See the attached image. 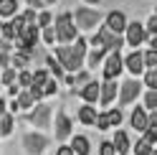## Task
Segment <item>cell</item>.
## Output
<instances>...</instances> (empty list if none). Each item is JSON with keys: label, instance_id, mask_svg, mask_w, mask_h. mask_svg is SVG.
<instances>
[{"label": "cell", "instance_id": "cell-37", "mask_svg": "<svg viewBox=\"0 0 157 155\" xmlns=\"http://www.w3.org/2000/svg\"><path fill=\"white\" fill-rule=\"evenodd\" d=\"M56 155H74V153H71L68 145H58V148H56Z\"/></svg>", "mask_w": 157, "mask_h": 155}, {"label": "cell", "instance_id": "cell-8", "mask_svg": "<svg viewBox=\"0 0 157 155\" xmlns=\"http://www.w3.org/2000/svg\"><path fill=\"white\" fill-rule=\"evenodd\" d=\"M53 130H56V140L61 142V145H63V140H68V137L74 135V122H71V117L66 114L63 107L56 109V127H53Z\"/></svg>", "mask_w": 157, "mask_h": 155}, {"label": "cell", "instance_id": "cell-4", "mask_svg": "<svg viewBox=\"0 0 157 155\" xmlns=\"http://www.w3.org/2000/svg\"><path fill=\"white\" fill-rule=\"evenodd\" d=\"M25 120L31 122L33 127H38V132L48 130L51 127V120H53V107L46 104V102H38V104H33V109L25 114Z\"/></svg>", "mask_w": 157, "mask_h": 155}, {"label": "cell", "instance_id": "cell-42", "mask_svg": "<svg viewBox=\"0 0 157 155\" xmlns=\"http://www.w3.org/2000/svg\"><path fill=\"white\" fill-rule=\"evenodd\" d=\"M41 3H43V5H53L56 0H41Z\"/></svg>", "mask_w": 157, "mask_h": 155}, {"label": "cell", "instance_id": "cell-33", "mask_svg": "<svg viewBox=\"0 0 157 155\" xmlns=\"http://www.w3.org/2000/svg\"><path fill=\"white\" fill-rule=\"evenodd\" d=\"M41 89H43V94H56V92H58V81H56V79H48Z\"/></svg>", "mask_w": 157, "mask_h": 155}, {"label": "cell", "instance_id": "cell-15", "mask_svg": "<svg viewBox=\"0 0 157 155\" xmlns=\"http://www.w3.org/2000/svg\"><path fill=\"white\" fill-rule=\"evenodd\" d=\"M109 142H112L117 155H127V150H129V137H127V132H122V130H117L114 140H109Z\"/></svg>", "mask_w": 157, "mask_h": 155}, {"label": "cell", "instance_id": "cell-44", "mask_svg": "<svg viewBox=\"0 0 157 155\" xmlns=\"http://www.w3.org/2000/svg\"><path fill=\"white\" fill-rule=\"evenodd\" d=\"M0 26H3V23H0Z\"/></svg>", "mask_w": 157, "mask_h": 155}, {"label": "cell", "instance_id": "cell-20", "mask_svg": "<svg viewBox=\"0 0 157 155\" xmlns=\"http://www.w3.org/2000/svg\"><path fill=\"white\" fill-rule=\"evenodd\" d=\"M13 127H15V120H13V114H3L0 117V137H8V135L13 132Z\"/></svg>", "mask_w": 157, "mask_h": 155}, {"label": "cell", "instance_id": "cell-1", "mask_svg": "<svg viewBox=\"0 0 157 155\" xmlns=\"http://www.w3.org/2000/svg\"><path fill=\"white\" fill-rule=\"evenodd\" d=\"M84 59H86V41L84 38H76L71 46H56V61L63 71L68 74H78L84 66Z\"/></svg>", "mask_w": 157, "mask_h": 155}, {"label": "cell", "instance_id": "cell-23", "mask_svg": "<svg viewBox=\"0 0 157 155\" xmlns=\"http://www.w3.org/2000/svg\"><path fill=\"white\" fill-rule=\"evenodd\" d=\"M144 89H150V92H155L157 89V69H144Z\"/></svg>", "mask_w": 157, "mask_h": 155}, {"label": "cell", "instance_id": "cell-17", "mask_svg": "<svg viewBox=\"0 0 157 155\" xmlns=\"http://www.w3.org/2000/svg\"><path fill=\"white\" fill-rule=\"evenodd\" d=\"M78 122L81 125H91L96 122V107H91V104H84V107H78Z\"/></svg>", "mask_w": 157, "mask_h": 155}, {"label": "cell", "instance_id": "cell-14", "mask_svg": "<svg viewBox=\"0 0 157 155\" xmlns=\"http://www.w3.org/2000/svg\"><path fill=\"white\" fill-rule=\"evenodd\" d=\"M71 153L74 155H89L91 153V142H89V137L86 135H71Z\"/></svg>", "mask_w": 157, "mask_h": 155}, {"label": "cell", "instance_id": "cell-41", "mask_svg": "<svg viewBox=\"0 0 157 155\" xmlns=\"http://www.w3.org/2000/svg\"><path fill=\"white\" fill-rule=\"evenodd\" d=\"M84 3H89V5H99V0H84Z\"/></svg>", "mask_w": 157, "mask_h": 155}, {"label": "cell", "instance_id": "cell-22", "mask_svg": "<svg viewBox=\"0 0 157 155\" xmlns=\"http://www.w3.org/2000/svg\"><path fill=\"white\" fill-rule=\"evenodd\" d=\"M15 5H18V0H0V15H5V18L18 15L15 13Z\"/></svg>", "mask_w": 157, "mask_h": 155}, {"label": "cell", "instance_id": "cell-31", "mask_svg": "<svg viewBox=\"0 0 157 155\" xmlns=\"http://www.w3.org/2000/svg\"><path fill=\"white\" fill-rule=\"evenodd\" d=\"M51 21H53V15L51 13H48V10H41V13H38L36 15V28H51Z\"/></svg>", "mask_w": 157, "mask_h": 155}, {"label": "cell", "instance_id": "cell-9", "mask_svg": "<svg viewBox=\"0 0 157 155\" xmlns=\"http://www.w3.org/2000/svg\"><path fill=\"white\" fill-rule=\"evenodd\" d=\"M127 23H129V21H127V15H124L122 10H109V13L104 15V23H101V26H104L109 33L122 36V33H124V28H127Z\"/></svg>", "mask_w": 157, "mask_h": 155}, {"label": "cell", "instance_id": "cell-7", "mask_svg": "<svg viewBox=\"0 0 157 155\" xmlns=\"http://www.w3.org/2000/svg\"><path fill=\"white\" fill-rule=\"evenodd\" d=\"M101 66H104V69H101V74H104V81H117V79H119V74L124 71L119 51L106 54V56H104V61H101Z\"/></svg>", "mask_w": 157, "mask_h": 155}, {"label": "cell", "instance_id": "cell-35", "mask_svg": "<svg viewBox=\"0 0 157 155\" xmlns=\"http://www.w3.org/2000/svg\"><path fill=\"white\" fill-rule=\"evenodd\" d=\"M99 155H117V153H114V148H112V142H109V140H104V142L99 145Z\"/></svg>", "mask_w": 157, "mask_h": 155}, {"label": "cell", "instance_id": "cell-18", "mask_svg": "<svg viewBox=\"0 0 157 155\" xmlns=\"http://www.w3.org/2000/svg\"><path fill=\"white\" fill-rule=\"evenodd\" d=\"M104 56H106V51H101V48H91L89 54H86V69H96L101 61H104Z\"/></svg>", "mask_w": 157, "mask_h": 155}, {"label": "cell", "instance_id": "cell-11", "mask_svg": "<svg viewBox=\"0 0 157 155\" xmlns=\"http://www.w3.org/2000/svg\"><path fill=\"white\" fill-rule=\"evenodd\" d=\"M122 66L132 74V79H140L144 74V61H142V51H132L122 59Z\"/></svg>", "mask_w": 157, "mask_h": 155}, {"label": "cell", "instance_id": "cell-40", "mask_svg": "<svg viewBox=\"0 0 157 155\" xmlns=\"http://www.w3.org/2000/svg\"><path fill=\"white\" fill-rule=\"evenodd\" d=\"M5 107H8V102H5V99H0V117H3V114H5V112H8V109H5Z\"/></svg>", "mask_w": 157, "mask_h": 155}, {"label": "cell", "instance_id": "cell-21", "mask_svg": "<svg viewBox=\"0 0 157 155\" xmlns=\"http://www.w3.org/2000/svg\"><path fill=\"white\" fill-rule=\"evenodd\" d=\"M104 114H106V125H109V127H119L122 120H124V114H122L119 107H117V109H106Z\"/></svg>", "mask_w": 157, "mask_h": 155}, {"label": "cell", "instance_id": "cell-16", "mask_svg": "<svg viewBox=\"0 0 157 155\" xmlns=\"http://www.w3.org/2000/svg\"><path fill=\"white\" fill-rule=\"evenodd\" d=\"M129 122H132V127L137 132H144V127H147V112L142 107H134L132 114H129Z\"/></svg>", "mask_w": 157, "mask_h": 155}, {"label": "cell", "instance_id": "cell-10", "mask_svg": "<svg viewBox=\"0 0 157 155\" xmlns=\"http://www.w3.org/2000/svg\"><path fill=\"white\" fill-rule=\"evenodd\" d=\"M124 46H134V51H137V46H142L144 43V28H142V23H137V21H132V23H127V28H124Z\"/></svg>", "mask_w": 157, "mask_h": 155}, {"label": "cell", "instance_id": "cell-38", "mask_svg": "<svg viewBox=\"0 0 157 155\" xmlns=\"http://www.w3.org/2000/svg\"><path fill=\"white\" fill-rule=\"evenodd\" d=\"M25 3L31 5V10H38V8H46V5L41 3V0H25Z\"/></svg>", "mask_w": 157, "mask_h": 155}, {"label": "cell", "instance_id": "cell-36", "mask_svg": "<svg viewBox=\"0 0 157 155\" xmlns=\"http://www.w3.org/2000/svg\"><path fill=\"white\" fill-rule=\"evenodd\" d=\"M10 69V54H0V71Z\"/></svg>", "mask_w": 157, "mask_h": 155}, {"label": "cell", "instance_id": "cell-3", "mask_svg": "<svg viewBox=\"0 0 157 155\" xmlns=\"http://www.w3.org/2000/svg\"><path fill=\"white\" fill-rule=\"evenodd\" d=\"M51 28H53L58 43H74L78 38L76 28H74V21H71V13H58L56 15V26H51Z\"/></svg>", "mask_w": 157, "mask_h": 155}, {"label": "cell", "instance_id": "cell-25", "mask_svg": "<svg viewBox=\"0 0 157 155\" xmlns=\"http://www.w3.org/2000/svg\"><path fill=\"white\" fill-rule=\"evenodd\" d=\"M142 109H144L147 114L157 109V89H155V92H150V89H147V94H144V107H142Z\"/></svg>", "mask_w": 157, "mask_h": 155}, {"label": "cell", "instance_id": "cell-6", "mask_svg": "<svg viewBox=\"0 0 157 155\" xmlns=\"http://www.w3.org/2000/svg\"><path fill=\"white\" fill-rule=\"evenodd\" d=\"M48 140L43 132H25L23 135V150L25 155H43L48 150Z\"/></svg>", "mask_w": 157, "mask_h": 155}, {"label": "cell", "instance_id": "cell-13", "mask_svg": "<svg viewBox=\"0 0 157 155\" xmlns=\"http://www.w3.org/2000/svg\"><path fill=\"white\" fill-rule=\"evenodd\" d=\"M74 94H78L86 104H96V99H99V81L89 79V81L81 86V89H78V92H74Z\"/></svg>", "mask_w": 157, "mask_h": 155}, {"label": "cell", "instance_id": "cell-39", "mask_svg": "<svg viewBox=\"0 0 157 155\" xmlns=\"http://www.w3.org/2000/svg\"><path fill=\"white\" fill-rule=\"evenodd\" d=\"M18 92H21V89H18V84H10V86H8V94H10L13 99H15V97H18Z\"/></svg>", "mask_w": 157, "mask_h": 155}, {"label": "cell", "instance_id": "cell-19", "mask_svg": "<svg viewBox=\"0 0 157 155\" xmlns=\"http://www.w3.org/2000/svg\"><path fill=\"white\" fill-rule=\"evenodd\" d=\"M33 104H36V102L31 99V94H28V92H18V97H15V107H18V112H21V109L31 112Z\"/></svg>", "mask_w": 157, "mask_h": 155}, {"label": "cell", "instance_id": "cell-30", "mask_svg": "<svg viewBox=\"0 0 157 155\" xmlns=\"http://www.w3.org/2000/svg\"><path fill=\"white\" fill-rule=\"evenodd\" d=\"M142 28H144V36H147V38H155V33H157V15L152 13L150 18H147V23H144Z\"/></svg>", "mask_w": 157, "mask_h": 155}, {"label": "cell", "instance_id": "cell-29", "mask_svg": "<svg viewBox=\"0 0 157 155\" xmlns=\"http://www.w3.org/2000/svg\"><path fill=\"white\" fill-rule=\"evenodd\" d=\"M15 79H18L15 69H3V71H0V84H3V86H10V84H15Z\"/></svg>", "mask_w": 157, "mask_h": 155}, {"label": "cell", "instance_id": "cell-12", "mask_svg": "<svg viewBox=\"0 0 157 155\" xmlns=\"http://www.w3.org/2000/svg\"><path fill=\"white\" fill-rule=\"evenodd\" d=\"M117 92H119V84H117V81L99 84V104H101V107H109V104L117 99Z\"/></svg>", "mask_w": 157, "mask_h": 155}, {"label": "cell", "instance_id": "cell-5", "mask_svg": "<svg viewBox=\"0 0 157 155\" xmlns=\"http://www.w3.org/2000/svg\"><path fill=\"white\" fill-rule=\"evenodd\" d=\"M140 94H142V81L140 79H124L119 84V104L122 107H127V104H134L137 99H140Z\"/></svg>", "mask_w": 157, "mask_h": 155}, {"label": "cell", "instance_id": "cell-28", "mask_svg": "<svg viewBox=\"0 0 157 155\" xmlns=\"http://www.w3.org/2000/svg\"><path fill=\"white\" fill-rule=\"evenodd\" d=\"M48 79H51V76H48L46 69H36V74H31V84H33V86H43Z\"/></svg>", "mask_w": 157, "mask_h": 155}, {"label": "cell", "instance_id": "cell-26", "mask_svg": "<svg viewBox=\"0 0 157 155\" xmlns=\"http://www.w3.org/2000/svg\"><path fill=\"white\" fill-rule=\"evenodd\" d=\"M132 150H134V155H155V145H150L147 140H137Z\"/></svg>", "mask_w": 157, "mask_h": 155}, {"label": "cell", "instance_id": "cell-32", "mask_svg": "<svg viewBox=\"0 0 157 155\" xmlns=\"http://www.w3.org/2000/svg\"><path fill=\"white\" fill-rule=\"evenodd\" d=\"M15 84H18V89H21V92H25L28 86H31V71H18Z\"/></svg>", "mask_w": 157, "mask_h": 155}, {"label": "cell", "instance_id": "cell-2", "mask_svg": "<svg viewBox=\"0 0 157 155\" xmlns=\"http://www.w3.org/2000/svg\"><path fill=\"white\" fill-rule=\"evenodd\" d=\"M71 21H74V28L76 31H94V28H99L101 21H104V13L99 10V8H76V13L71 15Z\"/></svg>", "mask_w": 157, "mask_h": 155}, {"label": "cell", "instance_id": "cell-43", "mask_svg": "<svg viewBox=\"0 0 157 155\" xmlns=\"http://www.w3.org/2000/svg\"><path fill=\"white\" fill-rule=\"evenodd\" d=\"M0 89H3V84H0Z\"/></svg>", "mask_w": 157, "mask_h": 155}, {"label": "cell", "instance_id": "cell-34", "mask_svg": "<svg viewBox=\"0 0 157 155\" xmlns=\"http://www.w3.org/2000/svg\"><path fill=\"white\" fill-rule=\"evenodd\" d=\"M41 38L51 46V43H56V33H53V28H43V33H41Z\"/></svg>", "mask_w": 157, "mask_h": 155}, {"label": "cell", "instance_id": "cell-24", "mask_svg": "<svg viewBox=\"0 0 157 155\" xmlns=\"http://www.w3.org/2000/svg\"><path fill=\"white\" fill-rule=\"evenodd\" d=\"M46 66H48V71L53 74V79L58 81V79H63V69L58 66V61L53 59V56H46Z\"/></svg>", "mask_w": 157, "mask_h": 155}, {"label": "cell", "instance_id": "cell-27", "mask_svg": "<svg viewBox=\"0 0 157 155\" xmlns=\"http://www.w3.org/2000/svg\"><path fill=\"white\" fill-rule=\"evenodd\" d=\"M142 61H144V69H157V51L155 48H147L142 54Z\"/></svg>", "mask_w": 157, "mask_h": 155}]
</instances>
